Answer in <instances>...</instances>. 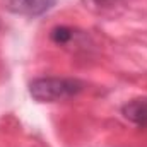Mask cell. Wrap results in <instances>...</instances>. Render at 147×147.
<instances>
[{"label":"cell","instance_id":"6da1fadb","mask_svg":"<svg viewBox=\"0 0 147 147\" xmlns=\"http://www.w3.org/2000/svg\"><path fill=\"white\" fill-rule=\"evenodd\" d=\"M84 89L79 79L65 77H39L29 84V94L38 103H53L77 96Z\"/></svg>","mask_w":147,"mask_h":147},{"label":"cell","instance_id":"7a4b0ae2","mask_svg":"<svg viewBox=\"0 0 147 147\" xmlns=\"http://www.w3.org/2000/svg\"><path fill=\"white\" fill-rule=\"evenodd\" d=\"M57 0H3V5L12 14L28 16V17H38L48 12Z\"/></svg>","mask_w":147,"mask_h":147},{"label":"cell","instance_id":"3957f363","mask_svg":"<svg viewBox=\"0 0 147 147\" xmlns=\"http://www.w3.org/2000/svg\"><path fill=\"white\" fill-rule=\"evenodd\" d=\"M121 115L130 123L147 128V98H135L121 106Z\"/></svg>","mask_w":147,"mask_h":147},{"label":"cell","instance_id":"277c9868","mask_svg":"<svg viewBox=\"0 0 147 147\" xmlns=\"http://www.w3.org/2000/svg\"><path fill=\"white\" fill-rule=\"evenodd\" d=\"M74 38V29L69 26H58L51 31V39L57 45H67Z\"/></svg>","mask_w":147,"mask_h":147}]
</instances>
